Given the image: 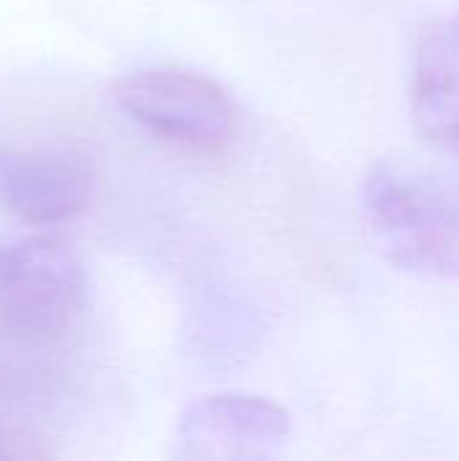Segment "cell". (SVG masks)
<instances>
[{
  "label": "cell",
  "mask_w": 459,
  "mask_h": 461,
  "mask_svg": "<svg viewBox=\"0 0 459 461\" xmlns=\"http://www.w3.org/2000/svg\"><path fill=\"white\" fill-rule=\"evenodd\" d=\"M363 213L392 265L459 281V178L381 162L365 178Z\"/></svg>",
  "instance_id": "1"
},
{
  "label": "cell",
  "mask_w": 459,
  "mask_h": 461,
  "mask_svg": "<svg viewBox=\"0 0 459 461\" xmlns=\"http://www.w3.org/2000/svg\"><path fill=\"white\" fill-rule=\"evenodd\" d=\"M87 281L76 254L51 238L0 240V332L54 340L84 308Z\"/></svg>",
  "instance_id": "2"
},
{
  "label": "cell",
  "mask_w": 459,
  "mask_h": 461,
  "mask_svg": "<svg viewBox=\"0 0 459 461\" xmlns=\"http://www.w3.org/2000/svg\"><path fill=\"white\" fill-rule=\"evenodd\" d=\"M114 100L143 130L187 151H216L235 132L233 97L203 73L135 70L114 84Z\"/></svg>",
  "instance_id": "3"
},
{
  "label": "cell",
  "mask_w": 459,
  "mask_h": 461,
  "mask_svg": "<svg viewBox=\"0 0 459 461\" xmlns=\"http://www.w3.org/2000/svg\"><path fill=\"white\" fill-rule=\"evenodd\" d=\"M92 157L73 143L3 140L0 203L30 224H62L76 219L95 194Z\"/></svg>",
  "instance_id": "4"
},
{
  "label": "cell",
  "mask_w": 459,
  "mask_h": 461,
  "mask_svg": "<svg viewBox=\"0 0 459 461\" xmlns=\"http://www.w3.org/2000/svg\"><path fill=\"white\" fill-rule=\"evenodd\" d=\"M289 438V413L254 394H214L192 402L176 429V454L192 461H260Z\"/></svg>",
  "instance_id": "5"
},
{
  "label": "cell",
  "mask_w": 459,
  "mask_h": 461,
  "mask_svg": "<svg viewBox=\"0 0 459 461\" xmlns=\"http://www.w3.org/2000/svg\"><path fill=\"white\" fill-rule=\"evenodd\" d=\"M411 105L417 127L459 157V19L436 24L419 43Z\"/></svg>",
  "instance_id": "6"
}]
</instances>
